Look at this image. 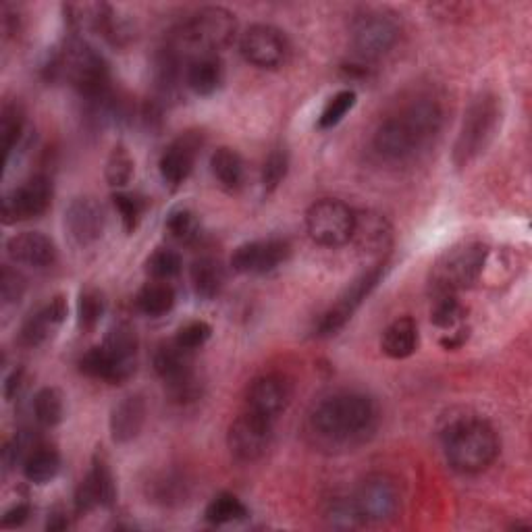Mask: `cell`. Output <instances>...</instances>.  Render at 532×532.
Instances as JSON below:
<instances>
[{"mask_svg":"<svg viewBox=\"0 0 532 532\" xmlns=\"http://www.w3.org/2000/svg\"><path fill=\"white\" fill-rule=\"evenodd\" d=\"M468 335H470V329L460 325L456 329H451L445 337H441V345L445 350H460L462 345L468 341Z\"/></svg>","mask_w":532,"mask_h":532,"instance_id":"c3c4849f","label":"cell"},{"mask_svg":"<svg viewBox=\"0 0 532 532\" xmlns=\"http://www.w3.org/2000/svg\"><path fill=\"white\" fill-rule=\"evenodd\" d=\"M443 445L447 462L462 474L487 470L499 454V441L493 427L474 416L451 420L443 429Z\"/></svg>","mask_w":532,"mask_h":532,"instance_id":"3957f363","label":"cell"},{"mask_svg":"<svg viewBox=\"0 0 532 532\" xmlns=\"http://www.w3.org/2000/svg\"><path fill=\"white\" fill-rule=\"evenodd\" d=\"M466 306L460 302L458 296H439L435 298L433 310H431V321L435 327L451 331L464 323L466 318Z\"/></svg>","mask_w":532,"mask_h":532,"instance_id":"74e56055","label":"cell"},{"mask_svg":"<svg viewBox=\"0 0 532 532\" xmlns=\"http://www.w3.org/2000/svg\"><path fill=\"white\" fill-rule=\"evenodd\" d=\"M246 516H248V508L242 503V499H237L231 493L217 495L208 503V508L204 512V518L215 526L233 524V522L244 520Z\"/></svg>","mask_w":532,"mask_h":532,"instance_id":"836d02e7","label":"cell"},{"mask_svg":"<svg viewBox=\"0 0 532 532\" xmlns=\"http://www.w3.org/2000/svg\"><path fill=\"white\" fill-rule=\"evenodd\" d=\"M377 406L364 393L343 391L318 404L310 416L312 433L329 445H348L375 431Z\"/></svg>","mask_w":532,"mask_h":532,"instance_id":"6da1fadb","label":"cell"},{"mask_svg":"<svg viewBox=\"0 0 532 532\" xmlns=\"http://www.w3.org/2000/svg\"><path fill=\"white\" fill-rule=\"evenodd\" d=\"M102 348L117 362L127 377H133L138 360V335L136 329L127 323H117L106 333Z\"/></svg>","mask_w":532,"mask_h":532,"instance_id":"cb8c5ba5","label":"cell"},{"mask_svg":"<svg viewBox=\"0 0 532 532\" xmlns=\"http://www.w3.org/2000/svg\"><path fill=\"white\" fill-rule=\"evenodd\" d=\"M67 312L69 306L63 296L52 298L48 304H44L25 318L21 327V343L28 345V348H38V345L55 335V331L65 323Z\"/></svg>","mask_w":532,"mask_h":532,"instance_id":"d6986e66","label":"cell"},{"mask_svg":"<svg viewBox=\"0 0 532 532\" xmlns=\"http://www.w3.org/2000/svg\"><path fill=\"white\" fill-rule=\"evenodd\" d=\"M372 142H375V150L393 163L406 161L422 146H427V142L418 136L414 127L402 115H393L391 119L383 121Z\"/></svg>","mask_w":532,"mask_h":532,"instance_id":"9a60e30c","label":"cell"},{"mask_svg":"<svg viewBox=\"0 0 532 532\" xmlns=\"http://www.w3.org/2000/svg\"><path fill=\"white\" fill-rule=\"evenodd\" d=\"M44 71L52 82L67 79L82 98L113 88L109 63L104 61L96 48L79 38L67 40L59 50L52 52Z\"/></svg>","mask_w":532,"mask_h":532,"instance_id":"7a4b0ae2","label":"cell"},{"mask_svg":"<svg viewBox=\"0 0 532 532\" xmlns=\"http://www.w3.org/2000/svg\"><path fill=\"white\" fill-rule=\"evenodd\" d=\"M352 239L362 254L383 258L391 246V227L377 212H362L356 215Z\"/></svg>","mask_w":532,"mask_h":532,"instance_id":"7402d4cb","label":"cell"},{"mask_svg":"<svg viewBox=\"0 0 532 532\" xmlns=\"http://www.w3.org/2000/svg\"><path fill=\"white\" fill-rule=\"evenodd\" d=\"M25 131V115L19 104L7 102L3 106V115H0V138H3V163L7 165L13 150L19 146Z\"/></svg>","mask_w":532,"mask_h":532,"instance_id":"1f68e13d","label":"cell"},{"mask_svg":"<svg viewBox=\"0 0 532 532\" xmlns=\"http://www.w3.org/2000/svg\"><path fill=\"white\" fill-rule=\"evenodd\" d=\"M501 123V102L493 94L478 96L464 117L462 129L454 146V163L456 167H468L472 161L481 156L493 138Z\"/></svg>","mask_w":532,"mask_h":532,"instance_id":"8992f818","label":"cell"},{"mask_svg":"<svg viewBox=\"0 0 532 532\" xmlns=\"http://www.w3.org/2000/svg\"><path fill=\"white\" fill-rule=\"evenodd\" d=\"M188 487V481H185L181 474L163 472L152 478V483H148V495L152 497V501L173 505L185 501V497H188Z\"/></svg>","mask_w":532,"mask_h":532,"instance_id":"d6a6232c","label":"cell"},{"mask_svg":"<svg viewBox=\"0 0 532 532\" xmlns=\"http://www.w3.org/2000/svg\"><path fill=\"white\" fill-rule=\"evenodd\" d=\"M225 79L223 63L217 55L196 57L185 63V84L198 96L215 94Z\"/></svg>","mask_w":532,"mask_h":532,"instance_id":"603a6c76","label":"cell"},{"mask_svg":"<svg viewBox=\"0 0 532 532\" xmlns=\"http://www.w3.org/2000/svg\"><path fill=\"white\" fill-rule=\"evenodd\" d=\"M383 273H385V262H379L372 266V269H368L362 277H358L348 289H345L339 296V300L321 318H318L316 329H314L316 337L337 335L345 325H348L352 321L354 312L381 283Z\"/></svg>","mask_w":532,"mask_h":532,"instance_id":"ba28073f","label":"cell"},{"mask_svg":"<svg viewBox=\"0 0 532 532\" xmlns=\"http://www.w3.org/2000/svg\"><path fill=\"white\" fill-rule=\"evenodd\" d=\"M177 302L175 296V289L167 283V281H152L146 283L136 296V306L142 314L158 318V316H165L167 312L173 310Z\"/></svg>","mask_w":532,"mask_h":532,"instance_id":"f546056e","label":"cell"},{"mask_svg":"<svg viewBox=\"0 0 532 532\" xmlns=\"http://www.w3.org/2000/svg\"><path fill=\"white\" fill-rule=\"evenodd\" d=\"M65 414V404L63 395L55 387H44L36 393L34 397V416L36 422L44 429H55L57 424H61Z\"/></svg>","mask_w":532,"mask_h":532,"instance_id":"4dcf8cb0","label":"cell"},{"mask_svg":"<svg viewBox=\"0 0 532 532\" xmlns=\"http://www.w3.org/2000/svg\"><path fill=\"white\" fill-rule=\"evenodd\" d=\"M190 279H192V287L198 298L215 300L225 285V271L219 260L210 258V256H202L192 264Z\"/></svg>","mask_w":532,"mask_h":532,"instance_id":"f1b7e54d","label":"cell"},{"mask_svg":"<svg viewBox=\"0 0 532 532\" xmlns=\"http://www.w3.org/2000/svg\"><path fill=\"white\" fill-rule=\"evenodd\" d=\"M104 310H106V300L102 296V291H98L96 287L82 289V294H79V300H77L79 329L86 333L94 331L102 321Z\"/></svg>","mask_w":532,"mask_h":532,"instance_id":"e575fe53","label":"cell"},{"mask_svg":"<svg viewBox=\"0 0 532 532\" xmlns=\"http://www.w3.org/2000/svg\"><path fill=\"white\" fill-rule=\"evenodd\" d=\"M291 248L285 239H256L239 246L231 256V266L235 273L242 275H264L275 271L289 256Z\"/></svg>","mask_w":532,"mask_h":532,"instance_id":"5bb4252c","label":"cell"},{"mask_svg":"<svg viewBox=\"0 0 532 532\" xmlns=\"http://www.w3.org/2000/svg\"><path fill=\"white\" fill-rule=\"evenodd\" d=\"M399 38V25L385 11H366L352 25V44L364 59L387 55Z\"/></svg>","mask_w":532,"mask_h":532,"instance_id":"30bf717a","label":"cell"},{"mask_svg":"<svg viewBox=\"0 0 532 532\" xmlns=\"http://www.w3.org/2000/svg\"><path fill=\"white\" fill-rule=\"evenodd\" d=\"M181 269H183L181 256L171 248H158L146 260V273L152 277V281L169 283L181 273Z\"/></svg>","mask_w":532,"mask_h":532,"instance_id":"f35d334b","label":"cell"},{"mask_svg":"<svg viewBox=\"0 0 532 532\" xmlns=\"http://www.w3.org/2000/svg\"><path fill=\"white\" fill-rule=\"evenodd\" d=\"M192 354L194 352L183 350L181 345H177L175 341L161 345V348H158L156 354H154L156 375L161 377L167 385L194 375Z\"/></svg>","mask_w":532,"mask_h":532,"instance_id":"d4e9b609","label":"cell"},{"mask_svg":"<svg viewBox=\"0 0 532 532\" xmlns=\"http://www.w3.org/2000/svg\"><path fill=\"white\" fill-rule=\"evenodd\" d=\"M0 294L5 304H15L25 294V279L11 266H3V273H0Z\"/></svg>","mask_w":532,"mask_h":532,"instance_id":"bcb514c9","label":"cell"},{"mask_svg":"<svg viewBox=\"0 0 532 532\" xmlns=\"http://www.w3.org/2000/svg\"><path fill=\"white\" fill-rule=\"evenodd\" d=\"M61 470V454L50 445H36L23 462V474L32 485H48Z\"/></svg>","mask_w":532,"mask_h":532,"instance_id":"83f0119b","label":"cell"},{"mask_svg":"<svg viewBox=\"0 0 532 532\" xmlns=\"http://www.w3.org/2000/svg\"><path fill=\"white\" fill-rule=\"evenodd\" d=\"M88 474L92 476V481L98 489L102 508H111V505L115 503V497H117V487H115V478H113V472L109 468V462H106L104 456H96Z\"/></svg>","mask_w":532,"mask_h":532,"instance_id":"b9f144b4","label":"cell"},{"mask_svg":"<svg viewBox=\"0 0 532 532\" xmlns=\"http://www.w3.org/2000/svg\"><path fill=\"white\" fill-rule=\"evenodd\" d=\"M113 204L119 212V217H121V223H123V229L127 233H133L138 229L140 221H142V215H144V200L138 198V196H133V194H125V192H117L113 196Z\"/></svg>","mask_w":532,"mask_h":532,"instance_id":"ee69618b","label":"cell"},{"mask_svg":"<svg viewBox=\"0 0 532 532\" xmlns=\"http://www.w3.org/2000/svg\"><path fill=\"white\" fill-rule=\"evenodd\" d=\"M291 399V385L281 375H262L254 379L246 393V410L275 420Z\"/></svg>","mask_w":532,"mask_h":532,"instance_id":"e0dca14e","label":"cell"},{"mask_svg":"<svg viewBox=\"0 0 532 532\" xmlns=\"http://www.w3.org/2000/svg\"><path fill=\"white\" fill-rule=\"evenodd\" d=\"M418 348V325L412 318L404 316L393 321L381 339V350L385 356L393 360H404L410 358Z\"/></svg>","mask_w":532,"mask_h":532,"instance_id":"484cf974","label":"cell"},{"mask_svg":"<svg viewBox=\"0 0 532 532\" xmlns=\"http://www.w3.org/2000/svg\"><path fill=\"white\" fill-rule=\"evenodd\" d=\"M69 528V516L65 512H52L48 516V522H46V530H52V532H59V530H65Z\"/></svg>","mask_w":532,"mask_h":532,"instance_id":"f907efd6","label":"cell"},{"mask_svg":"<svg viewBox=\"0 0 532 532\" xmlns=\"http://www.w3.org/2000/svg\"><path fill=\"white\" fill-rule=\"evenodd\" d=\"M21 387H23V370L17 368V370L11 372V375L5 381V397H7V402H13V399L21 393Z\"/></svg>","mask_w":532,"mask_h":532,"instance_id":"681fc988","label":"cell"},{"mask_svg":"<svg viewBox=\"0 0 532 532\" xmlns=\"http://www.w3.org/2000/svg\"><path fill=\"white\" fill-rule=\"evenodd\" d=\"M200 148L202 140L198 133H185V136L177 138L161 156V163H158L163 181L169 183L171 188H179L183 181H188L194 171Z\"/></svg>","mask_w":532,"mask_h":532,"instance_id":"ac0fdd59","label":"cell"},{"mask_svg":"<svg viewBox=\"0 0 532 532\" xmlns=\"http://www.w3.org/2000/svg\"><path fill=\"white\" fill-rule=\"evenodd\" d=\"M7 254L17 264L32 266V269H48L57 262V246L50 237L38 231H25L13 235L7 242Z\"/></svg>","mask_w":532,"mask_h":532,"instance_id":"ffe728a7","label":"cell"},{"mask_svg":"<svg viewBox=\"0 0 532 532\" xmlns=\"http://www.w3.org/2000/svg\"><path fill=\"white\" fill-rule=\"evenodd\" d=\"M212 335V327L204 321H192V323H185L177 335H175V343L181 345L183 350H188V352H196L200 350L202 345L210 339Z\"/></svg>","mask_w":532,"mask_h":532,"instance_id":"f6af8a7d","label":"cell"},{"mask_svg":"<svg viewBox=\"0 0 532 532\" xmlns=\"http://www.w3.org/2000/svg\"><path fill=\"white\" fill-rule=\"evenodd\" d=\"M354 225L356 212L341 200H318L306 212V229L310 239L325 248H341L352 242Z\"/></svg>","mask_w":532,"mask_h":532,"instance_id":"52a82bcc","label":"cell"},{"mask_svg":"<svg viewBox=\"0 0 532 532\" xmlns=\"http://www.w3.org/2000/svg\"><path fill=\"white\" fill-rule=\"evenodd\" d=\"M237 34L235 17L223 7H208L185 19L173 32L171 44L181 61H192L204 55H217L219 50L229 46Z\"/></svg>","mask_w":532,"mask_h":532,"instance_id":"277c9868","label":"cell"},{"mask_svg":"<svg viewBox=\"0 0 532 532\" xmlns=\"http://www.w3.org/2000/svg\"><path fill=\"white\" fill-rule=\"evenodd\" d=\"M287 169H289L287 152L283 148L271 150V154L266 156L264 167H262V188L266 194H273L279 188L287 175Z\"/></svg>","mask_w":532,"mask_h":532,"instance_id":"7bdbcfd3","label":"cell"},{"mask_svg":"<svg viewBox=\"0 0 532 532\" xmlns=\"http://www.w3.org/2000/svg\"><path fill=\"white\" fill-rule=\"evenodd\" d=\"M146 422V402L142 395H127L111 412V437L115 443L136 439Z\"/></svg>","mask_w":532,"mask_h":532,"instance_id":"44dd1931","label":"cell"},{"mask_svg":"<svg viewBox=\"0 0 532 532\" xmlns=\"http://www.w3.org/2000/svg\"><path fill=\"white\" fill-rule=\"evenodd\" d=\"M487 258L489 248L481 242H464L443 252L429 275L433 298L458 296L460 291L472 287L483 275Z\"/></svg>","mask_w":532,"mask_h":532,"instance_id":"5b68a950","label":"cell"},{"mask_svg":"<svg viewBox=\"0 0 532 532\" xmlns=\"http://www.w3.org/2000/svg\"><path fill=\"white\" fill-rule=\"evenodd\" d=\"M325 520L329 526L339 528V530H354V528L362 526V522H364L356 501L348 499V497L331 499L325 508Z\"/></svg>","mask_w":532,"mask_h":532,"instance_id":"8d00e7d4","label":"cell"},{"mask_svg":"<svg viewBox=\"0 0 532 532\" xmlns=\"http://www.w3.org/2000/svg\"><path fill=\"white\" fill-rule=\"evenodd\" d=\"M65 225L77 246H94L106 227L104 208L94 198H75L65 212Z\"/></svg>","mask_w":532,"mask_h":532,"instance_id":"2e32d148","label":"cell"},{"mask_svg":"<svg viewBox=\"0 0 532 532\" xmlns=\"http://www.w3.org/2000/svg\"><path fill=\"white\" fill-rule=\"evenodd\" d=\"M106 181H109L111 188H125V185L131 181L133 177V158L127 152V148L123 144H117L109 156V161H106Z\"/></svg>","mask_w":532,"mask_h":532,"instance_id":"60d3db41","label":"cell"},{"mask_svg":"<svg viewBox=\"0 0 532 532\" xmlns=\"http://www.w3.org/2000/svg\"><path fill=\"white\" fill-rule=\"evenodd\" d=\"M165 231L177 244L190 246L200 237V221L190 208H175L167 217Z\"/></svg>","mask_w":532,"mask_h":532,"instance_id":"d590c367","label":"cell"},{"mask_svg":"<svg viewBox=\"0 0 532 532\" xmlns=\"http://www.w3.org/2000/svg\"><path fill=\"white\" fill-rule=\"evenodd\" d=\"M271 439H273V420L258 416L250 410L239 414L231 422L227 433V445L231 456L242 464H252L260 460L266 454V449L271 447Z\"/></svg>","mask_w":532,"mask_h":532,"instance_id":"9c48e42d","label":"cell"},{"mask_svg":"<svg viewBox=\"0 0 532 532\" xmlns=\"http://www.w3.org/2000/svg\"><path fill=\"white\" fill-rule=\"evenodd\" d=\"M244 59L258 69H279L289 57V44L273 25H252L239 40Z\"/></svg>","mask_w":532,"mask_h":532,"instance_id":"7c38bea8","label":"cell"},{"mask_svg":"<svg viewBox=\"0 0 532 532\" xmlns=\"http://www.w3.org/2000/svg\"><path fill=\"white\" fill-rule=\"evenodd\" d=\"M52 202V183L46 175H34L3 198V223L15 225L42 217Z\"/></svg>","mask_w":532,"mask_h":532,"instance_id":"8fae6325","label":"cell"},{"mask_svg":"<svg viewBox=\"0 0 532 532\" xmlns=\"http://www.w3.org/2000/svg\"><path fill=\"white\" fill-rule=\"evenodd\" d=\"M30 514H32L30 503L21 501V503L13 505L11 510L5 512V516H3V526H5V528H17V526H23L25 522H28Z\"/></svg>","mask_w":532,"mask_h":532,"instance_id":"7dc6e473","label":"cell"},{"mask_svg":"<svg viewBox=\"0 0 532 532\" xmlns=\"http://www.w3.org/2000/svg\"><path fill=\"white\" fill-rule=\"evenodd\" d=\"M364 522H387L399 510V489L387 474H370L364 478L354 497Z\"/></svg>","mask_w":532,"mask_h":532,"instance_id":"4fadbf2b","label":"cell"},{"mask_svg":"<svg viewBox=\"0 0 532 532\" xmlns=\"http://www.w3.org/2000/svg\"><path fill=\"white\" fill-rule=\"evenodd\" d=\"M210 169L225 192L235 194L237 190H242L246 181V165L237 150L227 146L219 148L210 158Z\"/></svg>","mask_w":532,"mask_h":532,"instance_id":"4316f807","label":"cell"},{"mask_svg":"<svg viewBox=\"0 0 532 532\" xmlns=\"http://www.w3.org/2000/svg\"><path fill=\"white\" fill-rule=\"evenodd\" d=\"M356 100H358V96H356L354 90H341V92H337L325 104V109H323L321 117H318V129L327 131V129L337 127L345 119V115H348L354 109Z\"/></svg>","mask_w":532,"mask_h":532,"instance_id":"ab89813d","label":"cell"}]
</instances>
